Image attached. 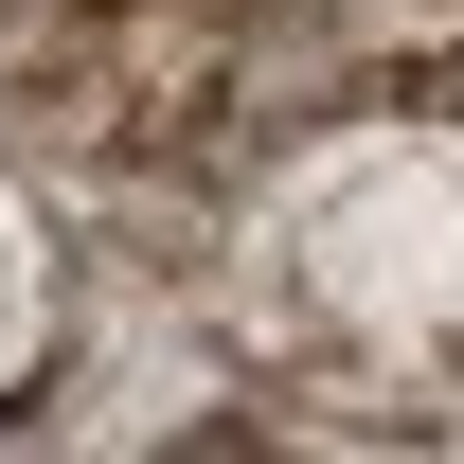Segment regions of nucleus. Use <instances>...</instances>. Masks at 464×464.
Listing matches in <instances>:
<instances>
[{"label":"nucleus","mask_w":464,"mask_h":464,"mask_svg":"<svg viewBox=\"0 0 464 464\" xmlns=\"http://www.w3.org/2000/svg\"><path fill=\"white\" fill-rule=\"evenodd\" d=\"M250 304L340 393L464 411V125H340L268 179Z\"/></svg>","instance_id":"f257e3e1"},{"label":"nucleus","mask_w":464,"mask_h":464,"mask_svg":"<svg viewBox=\"0 0 464 464\" xmlns=\"http://www.w3.org/2000/svg\"><path fill=\"white\" fill-rule=\"evenodd\" d=\"M0 108L90 179H179L250 108V0H0Z\"/></svg>","instance_id":"f03ea898"},{"label":"nucleus","mask_w":464,"mask_h":464,"mask_svg":"<svg viewBox=\"0 0 464 464\" xmlns=\"http://www.w3.org/2000/svg\"><path fill=\"white\" fill-rule=\"evenodd\" d=\"M36 322H54V250H36V215L0 197V375L36 357Z\"/></svg>","instance_id":"7ed1b4c3"}]
</instances>
